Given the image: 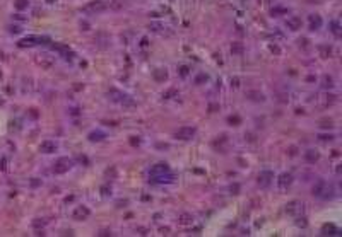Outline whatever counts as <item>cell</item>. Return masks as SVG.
<instances>
[{"label": "cell", "mask_w": 342, "mask_h": 237, "mask_svg": "<svg viewBox=\"0 0 342 237\" xmlns=\"http://www.w3.org/2000/svg\"><path fill=\"white\" fill-rule=\"evenodd\" d=\"M70 167H72V160H68V159H58L57 162H55V166H53V172H57V174L67 172Z\"/></svg>", "instance_id": "6da1fadb"}, {"label": "cell", "mask_w": 342, "mask_h": 237, "mask_svg": "<svg viewBox=\"0 0 342 237\" xmlns=\"http://www.w3.org/2000/svg\"><path fill=\"white\" fill-rule=\"evenodd\" d=\"M194 135H195V128H192V126H183L176 132V137L180 140H190Z\"/></svg>", "instance_id": "7a4b0ae2"}, {"label": "cell", "mask_w": 342, "mask_h": 237, "mask_svg": "<svg viewBox=\"0 0 342 237\" xmlns=\"http://www.w3.org/2000/svg\"><path fill=\"white\" fill-rule=\"evenodd\" d=\"M55 150H57L55 142L46 140V142H43V143H41V152H45V154H52V152H55Z\"/></svg>", "instance_id": "3957f363"}, {"label": "cell", "mask_w": 342, "mask_h": 237, "mask_svg": "<svg viewBox=\"0 0 342 237\" xmlns=\"http://www.w3.org/2000/svg\"><path fill=\"white\" fill-rule=\"evenodd\" d=\"M270 177H272L270 172H262L260 176H258V184L260 186H269L270 184Z\"/></svg>", "instance_id": "277c9868"}, {"label": "cell", "mask_w": 342, "mask_h": 237, "mask_svg": "<svg viewBox=\"0 0 342 237\" xmlns=\"http://www.w3.org/2000/svg\"><path fill=\"white\" fill-rule=\"evenodd\" d=\"M74 217H75V218H86V217H89V210H87V208H82V206H79V208L74 211Z\"/></svg>", "instance_id": "5b68a950"}, {"label": "cell", "mask_w": 342, "mask_h": 237, "mask_svg": "<svg viewBox=\"0 0 342 237\" xmlns=\"http://www.w3.org/2000/svg\"><path fill=\"white\" fill-rule=\"evenodd\" d=\"M323 189H325V183H323V181H318V184H316L315 188H313V193L320 196V195L323 193Z\"/></svg>", "instance_id": "8992f818"}, {"label": "cell", "mask_w": 342, "mask_h": 237, "mask_svg": "<svg viewBox=\"0 0 342 237\" xmlns=\"http://www.w3.org/2000/svg\"><path fill=\"white\" fill-rule=\"evenodd\" d=\"M104 7H106V5H104V3H101V2H96V3H91V5L87 7V10H96V12H98V10H103Z\"/></svg>", "instance_id": "52a82bcc"}, {"label": "cell", "mask_w": 342, "mask_h": 237, "mask_svg": "<svg viewBox=\"0 0 342 237\" xmlns=\"http://www.w3.org/2000/svg\"><path fill=\"white\" fill-rule=\"evenodd\" d=\"M279 184H281V188H286V184H291V176L289 174H284V176L281 177V181H279Z\"/></svg>", "instance_id": "ba28073f"}, {"label": "cell", "mask_w": 342, "mask_h": 237, "mask_svg": "<svg viewBox=\"0 0 342 237\" xmlns=\"http://www.w3.org/2000/svg\"><path fill=\"white\" fill-rule=\"evenodd\" d=\"M306 160H308V162H315V160H318V154L313 152V150H310L306 154Z\"/></svg>", "instance_id": "9c48e42d"}, {"label": "cell", "mask_w": 342, "mask_h": 237, "mask_svg": "<svg viewBox=\"0 0 342 237\" xmlns=\"http://www.w3.org/2000/svg\"><path fill=\"white\" fill-rule=\"evenodd\" d=\"M287 24H289V26L293 27V29H298V27H299V24H301V21H299V19H296V17H293V19L287 21Z\"/></svg>", "instance_id": "30bf717a"}, {"label": "cell", "mask_w": 342, "mask_h": 237, "mask_svg": "<svg viewBox=\"0 0 342 237\" xmlns=\"http://www.w3.org/2000/svg\"><path fill=\"white\" fill-rule=\"evenodd\" d=\"M320 24H322V21H320V17H311V27L313 29H318Z\"/></svg>", "instance_id": "8fae6325"}, {"label": "cell", "mask_w": 342, "mask_h": 237, "mask_svg": "<svg viewBox=\"0 0 342 237\" xmlns=\"http://www.w3.org/2000/svg\"><path fill=\"white\" fill-rule=\"evenodd\" d=\"M16 7H17V9H24V7H28V2H26V0H17Z\"/></svg>", "instance_id": "7c38bea8"}, {"label": "cell", "mask_w": 342, "mask_h": 237, "mask_svg": "<svg viewBox=\"0 0 342 237\" xmlns=\"http://www.w3.org/2000/svg\"><path fill=\"white\" fill-rule=\"evenodd\" d=\"M181 224H188V217H187V215H183V217H181Z\"/></svg>", "instance_id": "4fadbf2b"}, {"label": "cell", "mask_w": 342, "mask_h": 237, "mask_svg": "<svg viewBox=\"0 0 342 237\" xmlns=\"http://www.w3.org/2000/svg\"><path fill=\"white\" fill-rule=\"evenodd\" d=\"M46 2H52V0H46Z\"/></svg>", "instance_id": "5bb4252c"}]
</instances>
